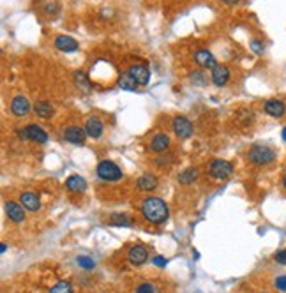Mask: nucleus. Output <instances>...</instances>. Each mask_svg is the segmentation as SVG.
Masks as SVG:
<instances>
[{
	"instance_id": "f257e3e1",
	"label": "nucleus",
	"mask_w": 286,
	"mask_h": 293,
	"mask_svg": "<svg viewBox=\"0 0 286 293\" xmlns=\"http://www.w3.org/2000/svg\"><path fill=\"white\" fill-rule=\"evenodd\" d=\"M141 214L147 221H151L154 225H163L168 219V207L157 196H149L141 203Z\"/></svg>"
},
{
	"instance_id": "f03ea898",
	"label": "nucleus",
	"mask_w": 286,
	"mask_h": 293,
	"mask_svg": "<svg viewBox=\"0 0 286 293\" xmlns=\"http://www.w3.org/2000/svg\"><path fill=\"white\" fill-rule=\"evenodd\" d=\"M248 159L252 164L265 166L276 161V150L269 145H252L248 152Z\"/></svg>"
},
{
	"instance_id": "7ed1b4c3",
	"label": "nucleus",
	"mask_w": 286,
	"mask_h": 293,
	"mask_svg": "<svg viewBox=\"0 0 286 293\" xmlns=\"http://www.w3.org/2000/svg\"><path fill=\"white\" fill-rule=\"evenodd\" d=\"M18 136L21 140H29V142H37V143H46L48 142V134L44 132L43 127L35 126V124H30L27 127H21L18 131Z\"/></svg>"
},
{
	"instance_id": "20e7f679",
	"label": "nucleus",
	"mask_w": 286,
	"mask_h": 293,
	"mask_svg": "<svg viewBox=\"0 0 286 293\" xmlns=\"http://www.w3.org/2000/svg\"><path fill=\"white\" fill-rule=\"evenodd\" d=\"M97 175L101 177L102 180H120L122 179V170L112 161H101L97 164Z\"/></svg>"
},
{
	"instance_id": "39448f33",
	"label": "nucleus",
	"mask_w": 286,
	"mask_h": 293,
	"mask_svg": "<svg viewBox=\"0 0 286 293\" xmlns=\"http://www.w3.org/2000/svg\"><path fill=\"white\" fill-rule=\"evenodd\" d=\"M232 171H233V164L228 161H223V159H216V161L210 163V166H209L210 177L218 179V180H223V179L230 177Z\"/></svg>"
},
{
	"instance_id": "423d86ee",
	"label": "nucleus",
	"mask_w": 286,
	"mask_h": 293,
	"mask_svg": "<svg viewBox=\"0 0 286 293\" xmlns=\"http://www.w3.org/2000/svg\"><path fill=\"white\" fill-rule=\"evenodd\" d=\"M173 131L179 138H189L193 134V124L189 122V118L177 115L173 118Z\"/></svg>"
},
{
	"instance_id": "0eeeda50",
	"label": "nucleus",
	"mask_w": 286,
	"mask_h": 293,
	"mask_svg": "<svg viewBox=\"0 0 286 293\" xmlns=\"http://www.w3.org/2000/svg\"><path fill=\"white\" fill-rule=\"evenodd\" d=\"M64 138H66V142L73 143V145H83L87 138V131H85V127L71 126L64 131Z\"/></svg>"
},
{
	"instance_id": "6e6552de",
	"label": "nucleus",
	"mask_w": 286,
	"mask_h": 293,
	"mask_svg": "<svg viewBox=\"0 0 286 293\" xmlns=\"http://www.w3.org/2000/svg\"><path fill=\"white\" fill-rule=\"evenodd\" d=\"M147 258H149V251H147L145 245H141V244L133 245L131 249H129V253H127V260H129L133 265L145 263Z\"/></svg>"
},
{
	"instance_id": "1a4fd4ad",
	"label": "nucleus",
	"mask_w": 286,
	"mask_h": 293,
	"mask_svg": "<svg viewBox=\"0 0 286 293\" xmlns=\"http://www.w3.org/2000/svg\"><path fill=\"white\" fill-rule=\"evenodd\" d=\"M11 112L15 113L16 117H25V115L30 112L29 99L25 98V96H16V98L11 101Z\"/></svg>"
},
{
	"instance_id": "9d476101",
	"label": "nucleus",
	"mask_w": 286,
	"mask_h": 293,
	"mask_svg": "<svg viewBox=\"0 0 286 293\" xmlns=\"http://www.w3.org/2000/svg\"><path fill=\"white\" fill-rule=\"evenodd\" d=\"M129 73H131V76L135 78V81L138 85H147V83H149L151 71H149V67H147V65H143V64H136V65H133V67L129 69Z\"/></svg>"
},
{
	"instance_id": "9b49d317",
	"label": "nucleus",
	"mask_w": 286,
	"mask_h": 293,
	"mask_svg": "<svg viewBox=\"0 0 286 293\" xmlns=\"http://www.w3.org/2000/svg\"><path fill=\"white\" fill-rule=\"evenodd\" d=\"M263 108H265L267 115H270V117H274V118H281L283 115H285V112H286L285 103H283V101H279V99H269Z\"/></svg>"
},
{
	"instance_id": "f8f14e48",
	"label": "nucleus",
	"mask_w": 286,
	"mask_h": 293,
	"mask_svg": "<svg viewBox=\"0 0 286 293\" xmlns=\"http://www.w3.org/2000/svg\"><path fill=\"white\" fill-rule=\"evenodd\" d=\"M194 60H196V64H198V65H202V67H205V69L218 67L214 55L210 53V51H207V49H198V51L194 53Z\"/></svg>"
},
{
	"instance_id": "ddd939ff",
	"label": "nucleus",
	"mask_w": 286,
	"mask_h": 293,
	"mask_svg": "<svg viewBox=\"0 0 286 293\" xmlns=\"http://www.w3.org/2000/svg\"><path fill=\"white\" fill-rule=\"evenodd\" d=\"M102 129H104V124L101 122L99 117H90L87 118V124H85V131L90 138H99L102 134Z\"/></svg>"
},
{
	"instance_id": "4468645a",
	"label": "nucleus",
	"mask_w": 286,
	"mask_h": 293,
	"mask_svg": "<svg viewBox=\"0 0 286 293\" xmlns=\"http://www.w3.org/2000/svg\"><path fill=\"white\" fill-rule=\"evenodd\" d=\"M55 46H57V49H60V51L69 53V51H76L80 44H78L76 39L69 37V35H58L57 39H55Z\"/></svg>"
},
{
	"instance_id": "2eb2a0df",
	"label": "nucleus",
	"mask_w": 286,
	"mask_h": 293,
	"mask_svg": "<svg viewBox=\"0 0 286 293\" xmlns=\"http://www.w3.org/2000/svg\"><path fill=\"white\" fill-rule=\"evenodd\" d=\"M5 212H7V217H9L11 221H15V223H21V221L25 219L23 209H21L18 203H15V201H7V203H5Z\"/></svg>"
},
{
	"instance_id": "dca6fc26",
	"label": "nucleus",
	"mask_w": 286,
	"mask_h": 293,
	"mask_svg": "<svg viewBox=\"0 0 286 293\" xmlns=\"http://www.w3.org/2000/svg\"><path fill=\"white\" fill-rule=\"evenodd\" d=\"M230 78V71L226 65H218V67L212 69V81L214 85H218V87H223V85H226V81H228Z\"/></svg>"
},
{
	"instance_id": "f3484780",
	"label": "nucleus",
	"mask_w": 286,
	"mask_h": 293,
	"mask_svg": "<svg viewBox=\"0 0 286 293\" xmlns=\"http://www.w3.org/2000/svg\"><path fill=\"white\" fill-rule=\"evenodd\" d=\"M168 146H170V138H168V134H165V132L155 134L151 140V150L154 152H165Z\"/></svg>"
},
{
	"instance_id": "a211bd4d",
	"label": "nucleus",
	"mask_w": 286,
	"mask_h": 293,
	"mask_svg": "<svg viewBox=\"0 0 286 293\" xmlns=\"http://www.w3.org/2000/svg\"><path fill=\"white\" fill-rule=\"evenodd\" d=\"M66 187H67L71 193H82V191L87 189V182L80 175H71L67 180H66Z\"/></svg>"
},
{
	"instance_id": "6ab92c4d",
	"label": "nucleus",
	"mask_w": 286,
	"mask_h": 293,
	"mask_svg": "<svg viewBox=\"0 0 286 293\" xmlns=\"http://www.w3.org/2000/svg\"><path fill=\"white\" fill-rule=\"evenodd\" d=\"M19 201H21V205H23L25 209L32 210V212L39 210V207H41L37 195H34V193H23V195L19 196Z\"/></svg>"
},
{
	"instance_id": "aec40b11",
	"label": "nucleus",
	"mask_w": 286,
	"mask_h": 293,
	"mask_svg": "<svg viewBox=\"0 0 286 293\" xmlns=\"http://www.w3.org/2000/svg\"><path fill=\"white\" fill-rule=\"evenodd\" d=\"M34 112L35 115H39L41 118H50L53 115V106H51V103H48V101H37L34 106Z\"/></svg>"
},
{
	"instance_id": "412c9836",
	"label": "nucleus",
	"mask_w": 286,
	"mask_h": 293,
	"mask_svg": "<svg viewBox=\"0 0 286 293\" xmlns=\"http://www.w3.org/2000/svg\"><path fill=\"white\" fill-rule=\"evenodd\" d=\"M138 187L141 191H154L157 187V179L154 175H151V173H147V175L138 179Z\"/></svg>"
},
{
	"instance_id": "4be33fe9",
	"label": "nucleus",
	"mask_w": 286,
	"mask_h": 293,
	"mask_svg": "<svg viewBox=\"0 0 286 293\" xmlns=\"http://www.w3.org/2000/svg\"><path fill=\"white\" fill-rule=\"evenodd\" d=\"M117 85L120 88H124V90H135L136 88V81L135 78L131 76V73L127 71V73H122L120 76H118V80H117Z\"/></svg>"
},
{
	"instance_id": "5701e85b",
	"label": "nucleus",
	"mask_w": 286,
	"mask_h": 293,
	"mask_svg": "<svg viewBox=\"0 0 286 293\" xmlns=\"http://www.w3.org/2000/svg\"><path fill=\"white\" fill-rule=\"evenodd\" d=\"M110 223H112L113 226H122V228H129V226H133V219L127 214H113Z\"/></svg>"
},
{
	"instance_id": "b1692460",
	"label": "nucleus",
	"mask_w": 286,
	"mask_h": 293,
	"mask_svg": "<svg viewBox=\"0 0 286 293\" xmlns=\"http://www.w3.org/2000/svg\"><path fill=\"white\" fill-rule=\"evenodd\" d=\"M74 83H76L78 88H82V90H85V92H90V81H88L87 74L83 73V71L74 73Z\"/></svg>"
},
{
	"instance_id": "393cba45",
	"label": "nucleus",
	"mask_w": 286,
	"mask_h": 293,
	"mask_svg": "<svg viewBox=\"0 0 286 293\" xmlns=\"http://www.w3.org/2000/svg\"><path fill=\"white\" fill-rule=\"evenodd\" d=\"M196 177H198V171H196V168H187V170H184L179 175V182H180V184H191V182H193Z\"/></svg>"
},
{
	"instance_id": "a878e982",
	"label": "nucleus",
	"mask_w": 286,
	"mask_h": 293,
	"mask_svg": "<svg viewBox=\"0 0 286 293\" xmlns=\"http://www.w3.org/2000/svg\"><path fill=\"white\" fill-rule=\"evenodd\" d=\"M50 293H73V288L67 281H58L53 288L50 290Z\"/></svg>"
},
{
	"instance_id": "bb28decb",
	"label": "nucleus",
	"mask_w": 286,
	"mask_h": 293,
	"mask_svg": "<svg viewBox=\"0 0 286 293\" xmlns=\"http://www.w3.org/2000/svg\"><path fill=\"white\" fill-rule=\"evenodd\" d=\"M238 120H240L244 126H249V124L254 120V115H252V112H249V110H242L240 115H238Z\"/></svg>"
},
{
	"instance_id": "cd10ccee",
	"label": "nucleus",
	"mask_w": 286,
	"mask_h": 293,
	"mask_svg": "<svg viewBox=\"0 0 286 293\" xmlns=\"http://www.w3.org/2000/svg\"><path fill=\"white\" fill-rule=\"evenodd\" d=\"M76 261H78V265H80V267H83L85 270L94 269V260L87 258V256H80V258H78Z\"/></svg>"
},
{
	"instance_id": "c85d7f7f",
	"label": "nucleus",
	"mask_w": 286,
	"mask_h": 293,
	"mask_svg": "<svg viewBox=\"0 0 286 293\" xmlns=\"http://www.w3.org/2000/svg\"><path fill=\"white\" fill-rule=\"evenodd\" d=\"M136 293H154V284L152 283H143L138 286Z\"/></svg>"
},
{
	"instance_id": "c756f323",
	"label": "nucleus",
	"mask_w": 286,
	"mask_h": 293,
	"mask_svg": "<svg viewBox=\"0 0 286 293\" xmlns=\"http://www.w3.org/2000/svg\"><path fill=\"white\" fill-rule=\"evenodd\" d=\"M274 286H276L279 292H286V276H281V277L276 279V283H274Z\"/></svg>"
},
{
	"instance_id": "7c9ffc66",
	"label": "nucleus",
	"mask_w": 286,
	"mask_h": 293,
	"mask_svg": "<svg viewBox=\"0 0 286 293\" xmlns=\"http://www.w3.org/2000/svg\"><path fill=\"white\" fill-rule=\"evenodd\" d=\"M276 261L277 263H281V265H286V249H283V251H279V253H276Z\"/></svg>"
},
{
	"instance_id": "2f4dec72",
	"label": "nucleus",
	"mask_w": 286,
	"mask_h": 293,
	"mask_svg": "<svg viewBox=\"0 0 286 293\" xmlns=\"http://www.w3.org/2000/svg\"><path fill=\"white\" fill-rule=\"evenodd\" d=\"M251 48L254 49L256 53H262V51H263V46H262V43H260V41H252V43H251Z\"/></svg>"
},
{
	"instance_id": "473e14b6",
	"label": "nucleus",
	"mask_w": 286,
	"mask_h": 293,
	"mask_svg": "<svg viewBox=\"0 0 286 293\" xmlns=\"http://www.w3.org/2000/svg\"><path fill=\"white\" fill-rule=\"evenodd\" d=\"M154 263L157 265V267H165V265H166V260L163 258V256H155V258H154Z\"/></svg>"
},
{
	"instance_id": "72a5a7b5",
	"label": "nucleus",
	"mask_w": 286,
	"mask_h": 293,
	"mask_svg": "<svg viewBox=\"0 0 286 293\" xmlns=\"http://www.w3.org/2000/svg\"><path fill=\"white\" fill-rule=\"evenodd\" d=\"M0 251H2V253H5V251H7V245L2 244V245H0Z\"/></svg>"
},
{
	"instance_id": "f704fd0d",
	"label": "nucleus",
	"mask_w": 286,
	"mask_h": 293,
	"mask_svg": "<svg viewBox=\"0 0 286 293\" xmlns=\"http://www.w3.org/2000/svg\"><path fill=\"white\" fill-rule=\"evenodd\" d=\"M283 186L286 187V170H285V175H283Z\"/></svg>"
},
{
	"instance_id": "c9c22d12",
	"label": "nucleus",
	"mask_w": 286,
	"mask_h": 293,
	"mask_svg": "<svg viewBox=\"0 0 286 293\" xmlns=\"http://www.w3.org/2000/svg\"><path fill=\"white\" fill-rule=\"evenodd\" d=\"M283 138H285V140H286V127H285V129H283Z\"/></svg>"
},
{
	"instance_id": "e433bc0d",
	"label": "nucleus",
	"mask_w": 286,
	"mask_h": 293,
	"mask_svg": "<svg viewBox=\"0 0 286 293\" xmlns=\"http://www.w3.org/2000/svg\"><path fill=\"white\" fill-rule=\"evenodd\" d=\"M260 293H267V292H260Z\"/></svg>"
}]
</instances>
